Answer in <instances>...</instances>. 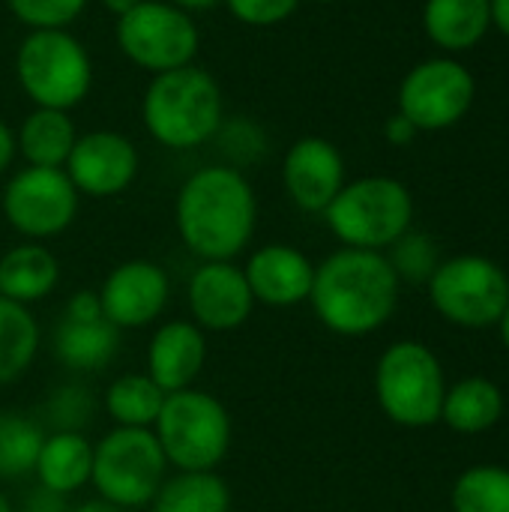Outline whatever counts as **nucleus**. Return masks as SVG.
Segmentation results:
<instances>
[{
    "instance_id": "obj_5",
    "label": "nucleus",
    "mask_w": 509,
    "mask_h": 512,
    "mask_svg": "<svg viewBox=\"0 0 509 512\" xmlns=\"http://www.w3.org/2000/svg\"><path fill=\"white\" fill-rule=\"evenodd\" d=\"M444 393L441 360L423 342L405 339L381 354L375 366V399L396 426L426 429L441 423Z\"/></svg>"
},
{
    "instance_id": "obj_35",
    "label": "nucleus",
    "mask_w": 509,
    "mask_h": 512,
    "mask_svg": "<svg viewBox=\"0 0 509 512\" xmlns=\"http://www.w3.org/2000/svg\"><path fill=\"white\" fill-rule=\"evenodd\" d=\"M63 495H54V492H48V489H42L39 486V492L30 498V501H24V512H63Z\"/></svg>"
},
{
    "instance_id": "obj_34",
    "label": "nucleus",
    "mask_w": 509,
    "mask_h": 512,
    "mask_svg": "<svg viewBox=\"0 0 509 512\" xmlns=\"http://www.w3.org/2000/svg\"><path fill=\"white\" fill-rule=\"evenodd\" d=\"M384 135H387V141L393 144V147H408L417 135H420V129L405 117V114H393L387 123H384Z\"/></svg>"
},
{
    "instance_id": "obj_39",
    "label": "nucleus",
    "mask_w": 509,
    "mask_h": 512,
    "mask_svg": "<svg viewBox=\"0 0 509 512\" xmlns=\"http://www.w3.org/2000/svg\"><path fill=\"white\" fill-rule=\"evenodd\" d=\"M168 3H174V6H177V9H183V12H201V9L216 6L219 0H168Z\"/></svg>"
},
{
    "instance_id": "obj_41",
    "label": "nucleus",
    "mask_w": 509,
    "mask_h": 512,
    "mask_svg": "<svg viewBox=\"0 0 509 512\" xmlns=\"http://www.w3.org/2000/svg\"><path fill=\"white\" fill-rule=\"evenodd\" d=\"M498 330H501V342H504V348L509 351V306H507V312H504V318L498 321Z\"/></svg>"
},
{
    "instance_id": "obj_14",
    "label": "nucleus",
    "mask_w": 509,
    "mask_h": 512,
    "mask_svg": "<svg viewBox=\"0 0 509 512\" xmlns=\"http://www.w3.org/2000/svg\"><path fill=\"white\" fill-rule=\"evenodd\" d=\"M168 273L153 261H126L108 273L99 291L102 315L117 330H138L156 321L168 303Z\"/></svg>"
},
{
    "instance_id": "obj_17",
    "label": "nucleus",
    "mask_w": 509,
    "mask_h": 512,
    "mask_svg": "<svg viewBox=\"0 0 509 512\" xmlns=\"http://www.w3.org/2000/svg\"><path fill=\"white\" fill-rule=\"evenodd\" d=\"M243 273L255 303L276 306V309L306 303L315 282V264L300 249L285 243H270L258 249L246 261Z\"/></svg>"
},
{
    "instance_id": "obj_8",
    "label": "nucleus",
    "mask_w": 509,
    "mask_h": 512,
    "mask_svg": "<svg viewBox=\"0 0 509 512\" xmlns=\"http://www.w3.org/2000/svg\"><path fill=\"white\" fill-rule=\"evenodd\" d=\"M426 285L435 312L462 330L498 327L509 306V276L486 255L447 258Z\"/></svg>"
},
{
    "instance_id": "obj_22",
    "label": "nucleus",
    "mask_w": 509,
    "mask_h": 512,
    "mask_svg": "<svg viewBox=\"0 0 509 512\" xmlns=\"http://www.w3.org/2000/svg\"><path fill=\"white\" fill-rule=\"evenodd\" d=\"M120 348V330L108 318L96 321H75L60 318L54 330V354L66 369L75 372H96L105 369Z\"/></svg>"
},
{
    "instance_id": "obj_2",
    "label": "nucleus",
    "mask_w": 509,
    "mask_h": 512,
    "mask_svg": "<svg viewBox=\"0 0 509 512\" xmlns=\"http://www.w3.org/2000/svg\"><path fill=\"white\" fill-rule=\"evenodd\" d=\"M177 231L201 261L237 258L258 222V201L249 180L231 165L195 171L177 195Z\"/></svg>"
},
{
    "instance_id": "obj_31",
    "label": "nucleus",
    "mask_w": 509,
    "mask_h": 512,
    "mask_svg": "<svg viewBox=\"0 0 509 512\" xmlns=\"http://www.w3.org/2000/svg\"><path fill=\"white\" fill-rule=\"evenodd\" d=\"M6 6L30 30H66L87 0H6Z\"/></svg>"
},
{
    "instance_id": "obj_40",
    "label": "nucleus",
    "mask_w": 509,
    "mask_h": 512,
    "mask_svg": "<svg viewBox=\"0 0 509 512\" xmlns=\"http://www.w3.org/2000/svg\"><path fill=\"white\" fill-rule=\"evenodd\" d=\"M72 512H126V510H120V507H114V504H108V501L96 498V501H87V504H81L78 510H72Z\"/></svg>"
},
{
    "instance_id": "obj_16",
    "label": "nucleus",
    "mask_w": 509,
    "mask_h": 512,
    "mask_svg": "<svg viewBox=\"0 0 509 512\" xmlns=\"http://www.w3.org/2000/svg\"><path fill=\"white\" fill-rule=\"evenodd\" d=\"M252 306L246 273L231 261H204L189 279V309L201 330H237L249 321Z\"/></svg>"
},
{
    "instance_id": "obj_25",
    "label": "nucleus",
    "mask_w": 509,
    "mask_h": 512,
    "mask_svg": "<svg viewBox=\"0 0 509 512\" xmlns=\"http://www.w3.org/2000/svg\"><path fill=\"white\" fill-rule=\"evenodd\" d=\"M153 512H228L231 492L216 471H180L150 501Z\"/></svg>"
},
{
    "instance_id": "obj_30",
    "label": "nucleus",
    "mask_w": 509,
    "mask_h": 512,
    "mask_svg": "<svg viewBox=\"0 0 509 512\" xmlns=\"http://www.w3.org/2000/svg\"><path fill=\"white\" fill-rule=\"evenodd\" d=\"M393 273L399 276V282H429L432 273L438 270L441 258H438V243L429 234L420 231H405L387 255Z\"/></svg>"
},
{
    "instance_id": "obj_20",
    "label": "nucleus",
    "mask_w": 509,
    "mask_h": 512,
    "mask_svg": "<svg viewBox=\"0 0 509 512\" xmlns=\"http://www.w3.org/2000/svg\"><path fill=\"white\" fill-rule=\"evenodd\" d=\"M60 279V264L42 243H21L0 258V297L30 306L45 300Z\"/></svg>"
},
{
    "instance_id": "obj_7",
    "label": "nucleus",
    "mask_w": 509,
    "mask_h": 512,
    "mask_svg": "<svg viewBox=\"0 0 509 512\" xmlns=\"http://www.w3.org/2000/svg\"><path fill=\"white\" fill-rule=\"evenodd\" d=\"M15 75L36 108L69 111L93 87L90 54L66 30H30L18 45Z\"/></svg>"
},
{
    "instance_id": "obj_28",
    "label": "nucleus",
    "mask_w": 509,
    "mask_h": 512,
    "mask_svg": "<svg viewBox=\"0 0 509 512\" xmlns=\"http://www.w3.org/2000/svg\"><path fill=\"white\" fill-rule=\"evenodd\" d=\"M453 512H509V471L477 465L459 474L450 492Z\"/></svg>"
},
{
    "instance_id": "obj_6",
    "label": "nucleus",
    "mask_w": 509,
    "mask_h": 512,
    "mask_svg": "<svg viewBox=\"0 0 509 512\" xmlns=\"http://www.w3.org/2000/svg\"><path fill=\"white\" fill-rule=\"evenodd\" d=\"M153 435L177 471H216L231 447V417L216 396L189 387L165 396Z\"/></svg>"
},
{
    "instance_id": "obj_27",
    "label": "nucleus",
    "mask_w": 509,
    "mask_h": 512,
    "mask_svg": "<svg viewBox=\"0 0 509 512\" xmlns=\"http://www.w3.org/2000/svg\"><path fill=\"white\" fill-rule=\"evenodd\" d=\"M39 351V327L27 306L0 297V387L18 381Z\"/></svg>"
},
{
    "instance_id": "obj_38",
    "label": "nucleus",
    "mask_w": 509,
    "mask_h": 512,
    "mask_svg": "<svg viewBox=\"0 0 509 512\" xmlns=\"http://www.w3.org/2000/svg\"><path fill=\"white\" fill-rule=\"evenodd\" d=\"M138 3H141V0H102V6H105L108 12H114L117 18H120V15H126V12H132Z\"/></svg>"
},
{
    "instance_id": "obj_26",
    "label": "nucleus",
    "mask_w": 509,
    "mask_h": 512,
    "mask_svg": "<svg viewBox=\"0 0 509 512\" xmlns=\"http://www.w3.org/2000/svg\"><path fill=\"white\" fill-rule=\"evenodd\" d=\"M165 390L144 372V375H123L105 393L108 417L123 429H153L162 405Z\"/></svg>"
},
{
    "instance_id": "obj_4",
    "label": "nucleus",
    "mask_w": 509,
    "mask_h": 512,
    "mask_svg": "<svg viewBox=\"0 0 509 512\" xmlns=\"http://www.w3.org/2000/svg\"><path fill=\"white\" fill-rule=\"evenodd\" d=\"M330 231L348 249H390L414 222V198L396 177H360L345 183L324 210Z\"/></svg>"
},
{
    "instance_id": "obj_10",
    "label": "nucleus",
    "mask_w": 509,
    "mask_h": 512,
    "mask_svg": "<svg viewBox=\"0 0 509 512\" xmlns=\"http://www.w3.org/2000/svg\"><path fill=\"white\" fill-rule=\"evenodd\" d=\"M201 33L189 12L168 0H141L117 18V45L141 69L162 75L183 69L198 54Z\"/></svg>"
},
{
    "instance_id": "obj_3",
    "label": "nucleus",
    "mask_w": 509,
    "mask_h": 512,
    "mask_svg": "<svg viewBox=\"0 0 509 512\" xmlns=\"http://www.w3.org/2000/svg\"><path fill=\"white\" fill-rule=\"evenodd\" d=\"M141 117L147 132L171 150H192L210 141L222 126V90L216 78L198 66L153 75Z\"/></svg>"
},
{
    "instance_id": "obj_33",
    "label": "nucleus",
    "mask_w": 509,
    "mask_h": 512,
    "mask_svg": "<svg viewBox=\"0 0 509 512\" xmlns=\"http://www.w3.org/2000/svg\"><path fill=\"white\" fill-rule=\"evenodd\" d=\"M63 315H66V318H75V321H96V318H105L96 291H78V294H72Z\"/></svg>"
},
{
    "instance_id": "obj_13",
    "label": "nucleus",
    "mask_w": 509,
    "mask_h": 512,
    "mask_svg": "<svg viewBox=\"0 0 509 512\" xmlns=\"http://www.w3.org/2000/svg\"><path fill=\"white\" fill-rule=\"evenodd\" d=\"M63 171L78 189V195L114 198L132 186L138 174V150L120 132L111 129L87 132L78 135Z\"/></svg>"
},
{
    "instance_id": "obj_15",
    "label": "nucleus",
    "mask_w": 509,
    "mask_h": 512,
    "mask_svg": "<svg viewBox=\"0 0 509 512\" xmlns=\"http://www.w3.org/2000/svg\"><path fill=\"white\" fill-rule=\"evenodd\" d=\"M288 198L306 213H324L345 186V159L339 147L321 135H306L291 144L282 162Z\"/></svg>"
},
{
    "instance_id": "obj_19",
    "label": "nucleus",
    "mask_w": 509,
    "mask_h": 512,
    "mask_svg": "<svg viewBox=\"0 0 509 512\" xmlns=\"http://www.w3.org/2000/svg\"><path fill=\"white\" fill-rule=\"evenodd\" d=\"M423 30L444 54H465L492 30L489 0H426Z\"/></svg>"
},
{
    "instance_id": "obj_18",
    "label": "nucleus",
    "mask_w": 509,
    "mask_h": 512,
    "mask_svg": "<svg viewBox=\"0 0 509 512\" xmlns=\"http://www.w3.org/2000/svg\"><path fill=\"white\" fill-rule=\"evenodd\" d=\"M207 360L204 330L192 321H168L162 324L147 348V375L165 390H189L201 375Z\"/></svg>"
},
{
    "instance_id": "obj_21",
    "label": "nucleus",
    "mask_w": 509,
    "mask_h": 512,
    "mask_svg": "<svg viewBox=\"0 0 509 512\" xmlns=\"http://www.w3.org/2000/svg\"><path fill=\"white\" fill-rule=\"evenodd\" d=\"M33 474L39 486L54 495H69L90 483L93 474V444L81 432H54L45 435Z\"/></svg>"
},
{
    "instance_id": "obj_32",
    "label": "nucleus",
    "mask_w": 509,
    "mask_h": 512,
    "mask_svg": "<svg viewBox=\"0 0 509 512\" xmlns=\"http://www.w3.org/2000/svg\"><path fill=\"white\" fill-rule=\"evenodd\" d=\"M231 15L249 27H273L294 15L300 0H225Z\"/></svg>"
},
{
    "instance_id": "obj_36",
    "label": "nucleus",
    "mask_w": 509,
    "mask_h": 512,
    "mask_svg": "<svg viewBox=\"0 0 509 512\" xmlns=\"http://www.w3.org/2000/svg\"><path fill=\"white\" fill-rule=\"evenodd\" d=\"M489 15H492V27L509 39V0H489Z\"/></svg>"
},
{
    "instance_id": "obj_1",
    "label": "nucleus",
    "mask_w": 509,
    "mask_h": 512,
    "mask_svg": "<svg viewBox=\"0 0 509 512\" xmlns=\"http://www.w3.org/2000/svg\"><path fill=\"white\" fill-rule=\"evenodd\" d=\"M399 285L384 252L345 246L315 267L309 303L330 333L369 336L393 318Z\"/></svg>"
},
{
    "instance_id": "obj_43",
    "label": "nucleus",
    "mask_w": 509,
    "mask_h": 512,
    "mask_svg": "<svg viewBox=\"0 0 509 512\" xmlns=\"http://www.w3.org/2000/svg\"><path fill=\"white\" fill-rule=\"evenodd\" d=\"M312 3H336V0H312Z\"/></svg>"
},
{
    "instance_id": "obj_42",
    "label": "nucleus",
    "mask_w": 509,
    "mask_h": 512,
    "mask_svg": "<svg viewBox=\"0 0 509 512\" xmlns=\"http://www.w3.org/2000/svg\"><path fill=\"white\" fill-rule=\"evenodd\" d=\"M0 512H12V507H9V501L3 498V492H0Z\"/></svg>"
},
{
    "instance_id": "obj_9",
    "label": "nucleus",
    "mask_w": 509,
    "mask_h": 512,
    "mask_svg": "<svg viewBox=\"0 0 509 512\" xmlns=\"http://www.w3.org/2000/svg\"><path fill=\"white\" fill-rule=\"evenodd\" d=\"M168 459L153 435V429H123L108 432L99 447H93V474L99 498L120 507L135 510L147 507L159 486L165 483Z\"/></svg>"
},
{
    "instance_id": "obj_12",
    "label": "nucleus",
    "mask_w": 509,
    "mask_h": 512,
    "mask_svg": "<svg viewBox=\"0 0 509 512\" xmlns=\"http://www.w3.org/2000/svg\"><path fill=\"white\" fill-rule=\"evenodd\" d=\"M3 213L6 222L30 240L57 237L75 222L78 189L63 168L27 165L6 183Z\"/></svg>"
},
{
    "instance_id": "obj_23",
    "label": "nucleus",
    "mask_w": 509,
    "mask_h": 512,
    "mask_svg": "<svg viewBox=\"0 0 509 512\" xmlns=\"http://www.w3.org/2000/svg\"><path fill=\"white\" fill-rule=\"evenodd\" d=\"M504 417V393L489 378H462L447 387L441 405V423H447L459 435H483L498 426Z\"/></svg>"
},
{
    "instance_id": "obj_29",
    "label": "nucleus",
    "mask_w": 509,
    "mask_h": 512,
    "mask_svg": "<svg viewBox=\"0 0 509 512\" xmlns=\"http://www.w3.org/2000/svg\"><path fill=\"white\" fill-rule=\"evenodd\" d=\"M45 432L36 420L6 411L0 414V480H18L33 474Z\"/></svg>"
},
{
    "instance_id": "obj_24",
    "label": "nucleus",
    "mask_w": 509,
    "mask_h": 512,
    "mask_svg": "<svg viewBox=\"0 0 509 512\" xmlns=\"http://www.w3.org/2000/svg\"><path fill=\"white\" fill-rule=\"evenodd\" d=\"M75 141L78 132L69 111L36 108L24 117L15 135V150H21V156L33 168H63Z\"/></svg>"
},
{
    "instance_id": "obj_11",
    "label": "nucleus",
    "mask_w": 509,
    "mask_h": 512,
    "mask_svg": "<svg viewBox=\"0 0 509 512\" xmlns=\"http://www.w3.org/2000/svg\"><path fill=\"white\" fill-rule=\"evenodd\" d=\"M477 99V78L474 72L444 54L420 60L408 69L399 84V114H405L420 132H441L468 117Z\"/></svg>"
},
{
    "instance_id": "obj_37",
    "label": "nucleus",
    "mask_w": 509,
    "mask_h": 512,
    "mask_svg": "<svg viewBox=\"0 0 509 512\" xmlns=\"http://www.w3.org/2000/svg\"><path fill=\"white\" fill-rule=\"evenodd\" d=\"M12 156H15V135H12V132H9V126L0 120V174L9 168Z\"/></svg>"
}]
</instances>
